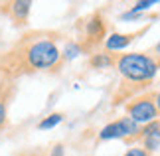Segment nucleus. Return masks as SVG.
I'll return each mask as SVG.
<instances>
[{
  "instance_id": "obj_1",
  "label": "nucleus",
  "mask_w": 160,
  "mask_h": 156,
  "mask_svg": "<svg viewBox=\"0 0 160 156\" xmlns=\"http://www.w3.org/2000/svg\"><path fill=\"white\" fill-rule=\"evenodd\" d=\"M115 67L121 73V77L128 83H148L156 77L160 61L152 53L132 52L121 53L119 58H115Z\"/></svg>"
},
{
  "instance_id": "obj_2",
  "label": "nucleus",
  "mask_w": 160,
  "mask_h": 156,
  "mask_svg": "<svg viewBox=\"0 0 160 156\" xmlns=\"http://www.w3.org/2000/svg\"><path fill=\"white\" fill-rule=\"evenodd\" d=\"M24 67L30 71L36 69H50L55 67L61 59V52L53 40H34L22 48Z\"/></svg>"
},
{
  "instance_id": "obj_3",
  "label": "nucleus",
  "mask_w": 160,
  "mask_h": 156,
  "mask_svg": "<svg viewBox=\"0 0 160 156\" xmlns=\"http://www.w3.org/2000/svg\"><path fill=\"white\" fill-rule=\"evenodd\" d=\"M158 115L160 113H158L156 103H154V93L134 97L132 101L127 105V117H131L134 123L140 124V127L158 121Z\"/></svg>"
},
{
  "instance_id": "obj_4",
  "label": "nucleus",
  "mask_w": 160,
  "mask_h": 156,
  "mask_svg": "<svg viewBox=\"0 0 160 156\" xmlns=\"http://www.w3.org/2000/svg\"><path fill=\"white\" fill-rule=\"evenodd\" d=\"M146 30H148V26H144L142 30H138V32H131V34H119V32H113V34H109L107 38H105V52H122V49H127L131 43L140 38Z\"/></svg>"
},
{
  "instance_id": "obj_5",
  "label": "nucleus",
  "mask_w": 160,
  "mask_h": 156,
  "mask_svg": "<svg viewBox=\"0 0 160 156\" xmlns=\"http://www.w3.org/2000/svg\"><path fill=\"white\" fill-rule=\"evenodd\" d=\"M138 138L142 140V148L148 154L156 152L160 148V121L144 124L142 130H140V134H138Z\"/></svg>"
},
{
  "instance_id": "obj_6",
  "label": "nucleus",
  "mask_w": 160,
  "mask_h": 156,
  "mask_svg": "<svg viewBox=\"0 0 160 156\" xmlns=\"http://www.w3.org/2000/svg\"><path fill=\"white\" fill-rule=\"evenodd\" d=\"M85 36L91 43L105 42V20L101 14H93L85 22Z\"/></svg>"
},
{
  "instance_id": "obj_7",
  "label": "nucleus",
  "mask_w": 160,
  "mask_h": 156,
  "mask_svg": "<svg viewBox=\"0 0 160 156\" xmlns=\"http://www.w3.org/2000/svg\"><path fill=\"white\" fill-rule=\"evenodd\" d=\"M30 10H32V2H30V0H14V2L10 4V12H12V16H14V20L22 22V24L28 20Z\"/></svg>"
},
{
  "instance_id": "obj_8",
  "label": "nucleus",
  "mask_w": 160,
  "mask_h": 156,
  "mask_svg": "<svg viewBox=\"0 0 160 156\" xmlns=\"http://www.w3.org/2000/svg\"><path fill=\"white\" fill-rule=\"evenodd\" d=\"M119 123H121V128H122V136H125V140L138 138L140 130H142V127H140L138 123H134L131 117H121Z\"/></svg>"
},
{
  "instance_id": "obj_9",
  "label": "nucleus",
  "mask_w": 160,
  "mask_h": 156,
  "mask_svg": "<svg viewBox=\"0 0 160 156\" xmlns=\"http://www.w3.org/2000/svg\"><path fill=\"white\" fill-rule=\"evenodd\" d=\"M117 138H125L119 121L109 123V124H105V127L99 130V140H117Z\"/></svg>"
},
{
  "instance_id": "obj_10",
  "label": "nucleus",
  "mask_w": 160,
  "mask_h": 156,
  "mask_svg": "<svg viewBox=\"0 0 160 156\" xmlns=\"http://www.w3.org/2000/svg\"><path fill=\"white\" fill-rule=\"evenodd\" d=\"M89 63H91L93 69H107V67H113L115 65V58L109 52H99V53L91 55Z\"/></svg>"
},
{
  "instance_id": "obj_11",
  "label": "nucleus",
  "mask_w": 160,
  "mask_h": 156,
  "mask_svg": "<svg viewBox=\"0 0 160 156\" xmlns=\"http://www.w3.org/2000/svg\"><path fill=\"white\" fill-rule=\"evenodd\" d=\"M81 53H83V46H81V43H77V42H67L65 48L61 49V58L67 59V61L79 58Z\"/></svg>"
},
{
  "instance_id": "obj_12",
  "label": "nucleus",
  "mask_w": 160,
  "mask_h": 156,
  "mask_svg": "<svg viewBox=\"0 0 160 156\" xmlns=\"http://www.w3.org/2000/svg\"><path fill=\"white\" fill-rule=\"evenodd\" d=\"M61 121H63V115H61V113H52V115L44 117V118L38 123V128H40V130H52V128L58 127Z\"/></svg>"
},
{
  "instance_id": "obj_13",
  "label": "nucleus",
  "mask_w": 160,
  "mask_h": 156,
  "mask_svg": "<svg viewBox=\"0 0 160 156\" xmlns=\"http://www.w3.org/2000/svg\"><path fill=\"white\" fill-rule=\"evenodd\" d=\"M156 4H158V0H140V2H134L128 10L134 12V14H142V12L150 10L152 6H156Z\"/></svg>"
},
{
  "instance_id": "obj_14",
  "label": "nucleus",
  "mask_w": 160,
  "mask_h": 156,
  "mask_svg": "<svg viewBox=\"0 0 160 156\" xmlns=\"http://www.w3.org/2000/svg\"><path fill=\"white\" fill-rule=\"evenodd\" d=\"M6 113H8V101H6V99H0V128H2L4 123H6Z\"/></svg>"
},
{
  "instance_id": "obj_15",
  "label": "nucleus",
  "mask_w": 160,
  "mask_h": 156,
  "mask_svg": "<svg viewBox=\"0 0 160 156\" xmlns=\"http://www.w3.org/2000/svg\"><path fill=\"white\" fill-rule=\"evenodd\" d=\"M125 156H150L148 152L144 150V148H138V146H132V148H128V150L125 152Z\"/></svg>"
},
{
  "instance_id": "obj_16",
  "label": "nucleus",
  "mask_w": 160,
  "mask_h": 156,
  "mask_svg": "<svg viewBox=\"0 0 160 156\" xmlns=\"http://www.w3.org/2000/svg\"><path fill=\"white\" fill-rule=\"evenodd\" d=\"M50 156H65V148H63V144H55V146L52 148Z\"/></svg>"
},
{
  "instance_id": "obj_17",
  "label": "nucleus",
  "mask_w": 160,
  "mask_h": 156,
  "mask_svg": "<svg viewBox=\"0 0 160 156\" xmlns=\"http://www.w3.org/2000/svg\"><path fill=\"white\" fill-rule=\"evenodd\" d=\"M152 55H154V58L160 61V42H158L156 46H154V49H152Z\"/></svg>"
},
{
  "instance_id": "obj_18",
  "label": "nucleus",
  "mask_w": 160,
  "mask_h": 156,
  "mask_svg": "<svg viewBox=\"0 0 160 156\" xmlns=\"http://www.w3.org/2000/svg\"><path fill=\"white\" fill-rule=\"evenodd\" d=\"M154 103H156V109H158V113H160V89L154 93Z\"/></svg>"
}]
</instances>
